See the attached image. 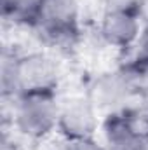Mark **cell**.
I'll return each mask as SVG.
<instances>
[{
  "label": "cell",
  "instance_id": "obj_1",
  "mask_svg": "<svg viewBox=\"0 0 148 150\" xmlns=\"http://www.w3.org/2000/svg\"><path fill=\"white\" fill-rule=\"evenodd\" d=\"M2 86L5 94L12 93L16 96L40 91H56L58 67L42 52L16 56L12 61L4 65Z\"/></svg>",
  "mask_w": 148,
  "mask_h": 150
},
{
  "label": "cell",
  "instance_id": "obj_2",
  "mask_svg": "<svg viewBox=\"0 0 148 150\" xmlns=\"http://www.w3.org/2000/svg\"><path fill=\"white\" fill-rule=\"evenodd\" d=\"M59 110L56 91L21 94L18 96L16 126L25 136L40 140L58 126Z\"/></svg>",
  "mask_w": 148,
  "mask_h": 150
},
{
  "label": "cell",
  "instance_id": "obj_3",
  "mask_svg": "<svg viewBox=\"0 0 148 150\" xmlns=\"http://www.w3.org/2000/svg\"><path fill=\"white\" fill-rule=\"evenodd\" d=\"M37 28L58 45H72L78 38L77 0H38Z\"/></svg>",
  "mask_w": 148,
  "mask_h": 150
},
{
  "label": "cell",
  "instance_id": "obj_4",
  "mask_svg": "<svg viewBox=\"0 0 148 150\" xmlns=\"http://www.w3.org/2000/svg\"><path fill=\"white\" fill-rule=\"evenodd\" d=\"M96 126L94 103L87 98H73L61 107L56 129L66 142H73L94 136Z\"/></svg>",
  "mask_w": 148,
  "mask_h": 150
},
{
  "label": "cell",
  "instance_id": "obj_5",
  "mask_svg": "<svg viewBox=\"0 0 148 150\" xmlns=\"http://www.w3.org/2000/svg\"><path fill=\"white\" fill-rule=\"evenodd\" d=\"M99 33L106 44L118 49H127L140 37V16L131 12L105 11Z\"/></svg>",
  "mask_w": 148,
  "mask_h": 150
},
{
  "label": "cell",
  "instance_id": "obj_6",
  "mask_svg": "<svg viewBox=\"0 0 148 150\" xmlns=\"http://www.w3.org/2000/svg\"><path fill=\"white\" fill-rule=\"evenodd\" d=\"M136 91L138 87L134 80L122 68L120 72L105 74L99 79H96L91 91V101L98 107H115L120 105Z\"/></svg>",
  "mask_w": 148,
  "mask_h": 150
},
{
  "label": "cell",
  "instance_id": "obj_7",
  "mask_svg": "<svg viewBox=\"0 0 148 150\" xmlns=\"http://www.w3.org/2000/svg\"><path fill=\"white\" fill-rule=\"evenodd\" d=\"M108 150H145V136H141L127 119L125 110L113 112L103 124Z\"/></svg>",
  "mask_w": 148,
  "mask_h": 150
},
{
  "label": "cell",
  "instance_id": "obj_8",
  "mask_svg": "<svg viewBox=\"0 0 148 150\" xmlns=\"http://www.w3.org/2000/svg\"><path fill=\"white\" fill-rule=\"evenodd\" d=\"M106 11L115 12H131L136 16H141V0H105Z\"/></svg>",
  "mask_w": 148,
  "mask_h": 150
},
{
  "label": "cell",
  "instance_id": "obj_9",
  "mask_svg": "<svg viewBox=\"0 0 148 150\" xmlns=\"http://www.w3.org/2000/svg\"><path fill=\"white\" fill-rule=\"evenodd\" d=\"M65 150H105V149L91 136V138H82V140L66 142Z\"/></svg>",
  "mask_w": 148,
  "mask_h": 150
},
{
  "label": "cell",
  "instance_id": "obj_10",
  "mask_svg": "<svg viewBox=\"0 0 148 150\" xmlns=\"http://www.w3.org/2000/svg\"><path fill=\"white\" fill-rule=\"evenodd\" d=\"M129 67L140 75V80H141L143 89H148V56L147 54H141L140 59H136V61L131 63Z\"/></svg>",
  "mask_w": 148,
  "mask_h": 150
},
{
  "label": "cell",
  "instance_id": "obj_11",
  "mask_svg": "<svg viewBox=\"0 0 148 150\" xmlns=\"http://www.w3.org/2000/svg\"><path fill=\"white\" fill-rule=\"evenodd\" d=\"M141 54H147L148 56V26L145 28V32H143V35H141Z\"/></svg>",
  "mask_w": 148,
  "mask_h": 150
},
{
  "label": "cell",
  "instance_id": "obj_12",
  "mask_svg": "<svg viewBox=\"0 0 148 150\" xmlns=\"http://www.w3.org/2000/svg\"><path fill=\"white\" fill-rule=\"evenodd\" d=\"M145 150H148V134L145 136Z\"/></svg>",
  "mask_w": 148,
  "mask_h": 150
}]
</instances>
